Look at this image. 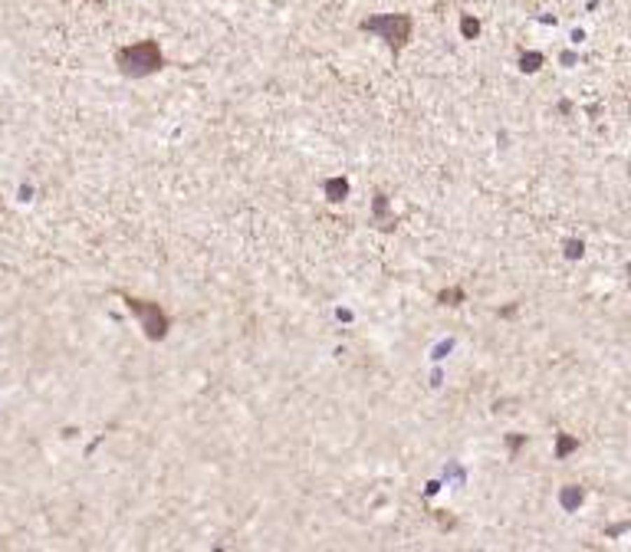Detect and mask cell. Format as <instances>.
<instances>
[{
	"mask_svg": "<svg viewBox=\"0 0 631 552\" xmlns=\"http://www.w3.org/2000/svg\"><path fill=\"white\" fill-rule=\"evenodd\" d=\"M115 66H119L122 76L129 79H142V76H152L164 66V56L158 50L155 40H142V43H132V46H119L115 50Z\"/></svg>",
	"mask_w": 631,
	"mask_h": 552,
	"instance_id": "obj_1",
	"label": "cell"
},
{
	"mask_svg": "<svg viewBox=\"0 0 631 552\" xmlns=\"http://www.w3.org/2000/svg\"><path fill=\"white\" fill-rule=\"evenodd\" d=\"M362 33H375L378 40L388 43L395 56L402 53L404 46L411 43V30H414V20L408 13H375V17H365L359 23Z\"/></svg>",
	"mask_w": 631,
	"mask_h": 552,
	"instance_id": "obj_2",
	"label": "cell"
},
{
	"mask_svg": "<svg viewBox=\"0 0 631 552\" xmlns=\"http://www.w3.org/2000/svg\"><path fill=\"white\" fill-rule=\"evenodd\" d=\"M125 309H129L132 316H139V323H142V329H145V336L152 339V342H158V339L168 336V325H171V319L164 316V309L158 303H148V299H139V296H125Z\"/></svg>",
	"mask_w": 631,
	"mask_h": 552,
	"instance_id": "obj_3",
	"label": "cell"
},
{
	"mask_svg": "<svg viewBox=\"0 0 631 552\" xmlns=\"http://www.w3.org/2000/svg\"><path fill=\"white\" fill-rule=\"evenodd\" d=\"M326 194H329V201H342V197L348 194V184L342 181V178H332V181H326Z\"/></svg>",
	"mask_w": 631,
	"mask_h": 552,
	"instance_id": "obj_4",
	"label": "cell"
},
{
	"mask_svg": "<svg viewBox=\"0 0 631 552\" xmlns=\"http://www.w3.org/2000/svg\"><path fill=\"white\" fill-rule=\"evenodd\" d=\"M539 66H543V53H523V59H520L523 73H536Z\"/></svg>",
	"mask_w": 631,
	"mask_h": 552,
	"instance_id": "obj_5",
	"label": "cell"
},
{
	"mask_svg": "<svg viewBox=\"0 0 631 552\" xmlns=\"http://www.w3.org/2000/svg\"><path fill=\"white\" fill-rule=\"evenodd\" d=\"M579 441L576 437H566V434H559V444H555V457H566L569 451H576Z\"/></svg>",
	"mask_w": 631,
	"mask_h": 552,
	"instance_id": "obj_6",
	"label": "cell"
},
{
	"mask_svg": "<svg viewBox=\"0 0 631 552\" xmlns=\"http://www.w3.org/2000/svg\"><path fill=\"white\" fill-rule=\"evenodd\" d=\"M460 33H464L467 40H474V36L480 33V23L474 20V17H464V20H460Z\"/></svg>",
	"mask_w": 631,
	"mask_h": 552,
	"instance_id": "obj_7",
	"label": "cell"
},
{
	"mask_svg": "<svg viewBox=\"0 0 631 552\" xmlns=\"http://www.w3.org/2000/svg\"><path fill=\"white\" fill-rule=\"evenodd\" d=\"M437 299H441V303H447V306H458L460 299H464V290H458V286H454V290H444L441 296H437Z\"/></svg>",
	"mask_w": 631,
	"mask_h": 552,
	"instance_id": "obj_8",
	"label": "cell"
},
{
	"mask_svg": "<svg viewBox=\"0 0 631 552\" xmlns=\"http://www.w3.org/2000/svg\"><path fill=\"white\" fill-rule=\"evenodd\" d=\"M0 211H3V204H0Z\"/></svg>",
	"mask_w": 631,
	"mask_h": 552,
	"instance_id": "obj_9",
	"label": "cell"
}]
</instances>
